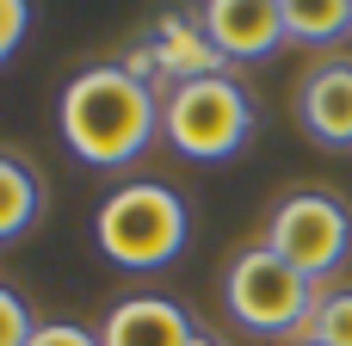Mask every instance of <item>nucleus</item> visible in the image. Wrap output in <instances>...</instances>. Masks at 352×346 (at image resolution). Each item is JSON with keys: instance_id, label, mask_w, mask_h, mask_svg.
Wrapping results in <instances>:
<instances>
[{"instance_id": "7", "label": "nucleus", "mask_w": 352, "mask_h": 346, "mask_svg": "<svg viewBox=\"0 0 352 346\" xmlns=\"http://www.w3.org/2000/svg\"><path fill=\"white\" fill-rule=\"evenodd\" d=\"M297 124L322 149H352V62H316L297 87Z\"/></svg>"}, {"instance_id": "14", "label": "nucleus", "mask_w": 352, "mask_h": 346, "mask_svg": "<svg viewBox=\"0 0 352 346\" xmlns=\"http://www.w3.org/2000/svg\"><path fill=\"white\" fill-rule=\"evenodd\" d=\"M118 68H124L136 87H148V93H155V87H167V80H161V56H155V43H148V37H142V43H130V50L118 56Z\"/></svg>"}, {"instance_id": "4", "label": "nucleus", "mask_w": 352, "mask_h": 346, "mask_svg": "<svg viewBox=\"0 0 352 346\" xmlns=\"http://www.w3.org/2000/svg\"><path fill=\"white\" fill-rule=\"evenodd\" d=\"M223 297H229V316L248 328V334H303L309 328V310L322 297L316 279H303L291 260H278L266 241L241 248L223 272Z\"/></svg>"}, {"instance_id": "2", "label": "nucleus", "mask_w": 352, "mask_h": 346, "mask_svg": "<svg viewBox=\"0 0 352 346\" xmlns=\"http://www.w3.org/2000/svg\"><path fill=\"white\" fill-rule=\"evenodd\" d=\"M93 241L111 266L148 272V266H161L186 248V198L161 180H130L99 204Z\"/></svg>"}, {"instance_id": "12", "label": "nucleus", "mask_w": 352, "mask_h": 346, "mask_svg": "<svg viewBox=\"0 0 352 346\" xmlns=\"http://www.w3.org/2000/svg\"><path fill=\"white\" fill-rule=\"evenodd\" d=\"M303 340H322V346H352V285L340 291H322L316 310H309V328Z\"/></svg>"}, {"instance_id": "8", "label": "nucleus", "mask_w": 352, "mask_h": 346, "mask_svg": "<svg viewBox=\"0 0 352 346\" xmlns=\"http://www.w3.org/2000/svg\"><path fill=\"white\" fill-rule=\"evenodd\" d=\"M99 346H198V328L167 297H124L99 322Z\"/></svg>"}, {"instance_id": "1", "label": "nucleus", "mask_w": 352, "mask_h": 346, "mask_svg": "<svg viewBox=\"0 0 352 346\" xmlns=\"http://www.w3.org/2000/svg\"><path fill=\"white\" fill-rule=\"evenodd\" d=\"M56 124H62V142L93 161V167H124L136 161L155 130H161V99L148 87H136L118 62H99V68H80L62 99H56Z\"/></svg>"}, {"instance_id": "10", "label": "nucleus", "mask_w": 352, "mask_h": 346, "mask_svg": "<svg viewBox=\"0 0 352 346\" xmlns=\"http://www.w3.org/2000/svg\"><path fill=\"white\" fill-rule=\"evenodd\" d=\"M43 210V180L19 161V155H0V241L25 235Z\"/></svg>"}, {"instance_id": "17", "label": "nucleus", "mask_w": 352, "mask_h": 346, "mask_svg": "<svg viewBox=\"0 0 352 346\" xmlns=\"http://www.w3.org/2000/svg\"><path fill=\"white\" fill-rule=\"evenodd\" d=\"M291 346H322V340H303V334H297V340H291Z\"/></svg>"}, {"instance_id": "13", "label": "nucleus", "mask_w": 352, "mask_h": 346, "mask_svg": "<svg viewBox=\"0 0 352 346\" xmlns=\"http://www.w3.org/2000/svg\"><path fill=\"white\" fill-rule=\"evenodd\" d=\"M31 334H37V322H31L25 297L12 285H0V346H31Z\"/></svg>"}, {"instance_id": "5", "label": "nucleus", "mask_w": 352, "mask_h": 346, "mask_svg": "<svg viewBox=\"0 0 352 346\" xmlns=\"http://www.w3.org/2000/svg\"><path fill=\"white\" fill-rule=\"evenodd\" d=\"M266 248H272L278 260H291L303 279L322 285V279L352 254V210L334 192L303 186V192H291V198L272 204V217H266Z\"/></svg>"}, {"instance_id": "15", "label": "nucleus", "mask_w": 352, "mask_h": 346, "mask_svg": "<svg viewBox=\"0 0 352 346\" xmlns=\"http://www.w3.org/2000/svg\"><path fill=\"white\" fill-rule=\"evenodd\" d=\"M25 31H31V6L25 0H0V62L25 43Z\"/></svg>"}, {"instance_id": "11", "label": "nucleus", "mask_w": 352, "mask_h": 346, "mask_svg": "<svg viewBox=\"0 0 352 346\" xmlns=\"http://www.w3.org/2000/svg\"><path fill=\"white\" fill-rule=\"evenodd\" d=\"M285 37L297 43H334L352 31V0H278Z\"/></svg>"}, {"instance_id": "9", "label": "nucleus", "mask_w": 352, "mask_h": 346, "mask_svg": "<svg viewBox=\"0 0 352 346\" xmlns=\"http://www.w3.org/2000/svg\"><path fill=\"white\" fill-rule=\"evenodd\" d=\"M148 43H155V56H161V80L167 87H186V80H210V74H229V56L204 37V25L198 19H161L155 31H148Z\"/></svg>"}, {"instance_id": "6", "label": "nucleus", "mask_w": 352, "mask_h": 346, "mask_svg": "<svg viewBox=\"0 0 352 346\" xmlns=\"http://www.w3.org/2000/svg\"><path fill=\"white\" fill-rule=\"evenodd\" d=\"M198 25H204V37L229 62H254V56L278 50V37H285L278 0H204L198 6Z\"/></svg>"}, {"instance_id": "3", "label": "nucleus", "mask_w": 352, "mask_h": 346, "mask_svg": "<svg viewBox=\"0 0 352 346\" xmlns=\"http://www.w3.org/2000/svg\"><path fill=\"white\" fill-rule=\"evenodd\" d=\"M161 136L186 161H229L254 136V99L235 74L186 80L161 93Z\"/></svg>"}, {"instance_id": "16", "label": "nucleus", "mask_w": 352, "mask_h": 346, "mask_svg": "<svg viewBox=\"0 0 352 346\" xmlns=\"http://www.w3.org/2000/svg\"><path fill=\"white\" fill-rule=\"evenodd\" d=\"M31 346H99V334L80 328V322H37Z\"/></svg>"}]
</instances>
